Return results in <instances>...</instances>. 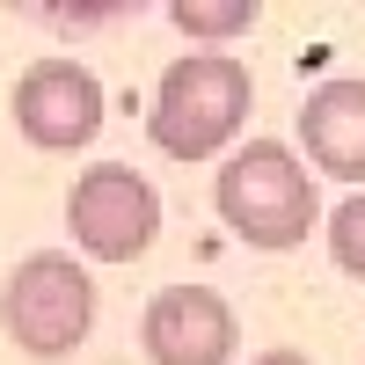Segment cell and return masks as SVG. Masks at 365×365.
Masks as SVG:
<instances>
[{"label": "cell", "instance_id": "6da1fadb", "mask_svg": "<svg viewBox=\"0 0 365 365\" xmlns=\"http://www.w3.org/2000/svg\"><path fill=\"white\" fill-rule=\"evenodd\" d=\"M212 205H220V220H227V234L241 249H263V256H285L314 227H329L314 175H307V161H299L285 139L234 146L220 161V175H212Z\"/></svg>", "mask_w": 365, "mask_h": 365}, {"label": "cell", "instance_id": "7a4b0ae2", "mask_svg": "<svg viewBox=\"0 0 365 365\" xmlns=\"http://www.w3.org/2000/svg\"><path fill=\"white\" fill-rule=\"evenodd\" d=\"M249 103H256V81L234 51H182L154 81L146 139L168 161H220V154H234L241 125H249Z\"/></svg>", "mask_w": 365, "mask_h": 365}, {"label": "cell", "instance_id": "3957f363", "mask_svg": "<svg viewBox=\"0 0 365 365\" xmlns=\"http://www.w3.org/2000/svg\"><path fill=\"white\" fill-rule=\"evenodd\" d=\"M0 329L37 365L73 358L88 344V329H96V278H88V263L66 256V249L22 256L8 270V285H0Z\"/></svg>", "mask_w": 365, "mask_h": 365}, {"label": "cell", "instance_id": "277c9868", "mask_svg": "<svg viewBox=\"0 0 365 365\" xmlns=\"http://www.w3.org/2000/svg\"><path fill=\"white\" fill-rule=\"evenodd\" d=\"M66 227L88 263H139L161 241V190L132 161H96L66 190Z\"/></svg>", "mask_w": 365, "mask_h": 365}, {"label": "cell", "instance_id": "5b68a950", "mask_svg": "<svg viewBox=\"0 0 365 365\" xmlns=\"http://www.w3.org/2000/svg\"><path fill=\"white\" fill-rule=\"evenodd\" d=\"M15 132L37 146V154H81L88 139L103 132V81L81 58H29L15 81Z\"/></svg>", "mask_w": 365, "mask_h": 365}, {"label": "cell", "instance_id": "8992f818", "mask_svg": "<svg viewBox=\"0 0 365 365\" xmlns=\"http://www.w3.org/2000/svg\"><path fill=\"white\" fill-rule=\"evenodd\" d=\"M234 344H241V322L227 307V292H212V285H161L146 299V322H139L146 365H227Z\"/></svg>", "mask_w": 365, "mask_h": 365}, {"label": "cell", "instance_id": "52a82bcc", "mask_svg": "<svg viewBox=\"0 0 365 365\" xmlns=\"http://www.w3.org/2000/svg\"><path fill=\"white\" fill-rule=\"evenodd\" d=\"M299 146H307V161L322 175L365 190V81L358 73H336V81L307 88V103H299Z\"/></svg>", "mask_w": 365, "mask_h": 365}, {"label": "cell", "instance_id": "ba28073f", "mask_svg": "<svg viewBox=\"0 0 365 365\" xmlns=\"http://www.w3.org/2000/svg\"><path fill=\"white\" fill-rule=\"evenodd\" d=\"M168 22L182 29V37H197V44H234V37H249V29L263 22L256 0H175Z\"/></svg>", "mask_w": 365, "mask_h": 365}, {"label": "cell", "instance_id": "9c48e42d", "mask_svg": "<svg viewBox=\"0 0 365 365\" xmlns=\"http://www.w3.org/2000/svg\"><path fill=\"white\" fill-rule=\"evenodd\" d=\"M322 234H329V256H336V270L365 285V190H351L336 212H329Z\"/></svg>", "mask_w": 365, "mask_h": 365}, {"label": "cell", "instance_id": "30bf717a", "mask_svg": "<svg viewBox=\"0 0 365 365\" xmlns=\"http://www.w3.org/2000/svg\"><path fill=\"white\" fill-rule=\"evenodd\" d=\"M249 365H314L307 351H292V344H270V351H256Z\"/></svg>", "mask_w": 365, "mask_h": 365}]
</instances>
